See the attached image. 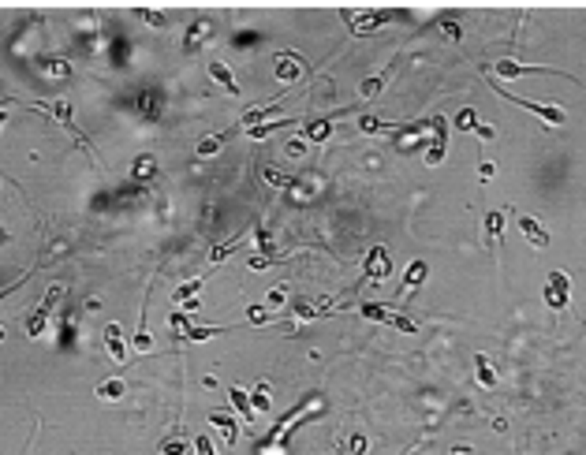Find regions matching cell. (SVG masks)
I'll list each match as a JSON object with an SVG mask.
<instances>
[{"mask_svg": "<svg viewBox=\"0 0 586 455\" xmlns=\"http://www.w3.org/2000/svg\"><path fill=\"white\" fill-rule=\"evenodd\" d=\"M251 407H254V414H269V407H273V396H269V384L262 381L251 392Z\"/></svg>", "mask_w": 586, "mask_h": 455, "instance_id": "25", "label": "cell"}, {"mask_svg": "<svg viewBox=\"0 0 586 455\" xmlns=\"http://www.w3.org/2000/svg\"><path fill=\"white\" fill-rule=\"evenodd\" d=\"M209 75L217 78V83L228 90V93H239V78H236V71L228 68V63H221V60H209Z\"/></svg>", "mask_w": 586, "mask_h": 455, "instance_id": "16", "label": "cell"}, {"mask_svg": "<svg viewBox=\"0 0 586 455\" xmlns=\"http://www.w3.org/2000/svg\"><path fill=\"white\" fill-rule=\"evenodd\" d=\"M504 101H512V105H519V108H527V112H534V116H542L545 123H552V127H564V120H567V112L560 108V105H538V101H527V97H515V93H508L504 86H493Z\"/></svg>", "mask_w": 586, "mask_h": 455, "instance_id": "3", "label": "cell"}, {"mask_svg": "<svg viewBox=\"0 0 586 455\" xmlns=\"http://www.w3.org/2000/svg\"><path fill=\"white\" fill-rule=\"evenodd\" d=\"M142 15H146V23H153L157 30H165V26H168V15H165V11H153V8H146Z\"/></svg>", "mask_w": 586, "mask_h": 455, "instance_id": "33", "label": "cell"}, {"mask_svg": "<svg viewBox=\"0 0 586 455\" xmlns=\"http://www.w3.org/2000/svg\"><path fill=\"white\" fill-rule=\"evenodd\" d=\"M441 30H445V34H448V38H460V26H455V23H445Z\"/></svg>", "mask_w": 586, "mask_h": 455, "instance_id": "42", "label": "cell"}, {"mask_svg": "<svg viewBox=\"0 0 586 455\" xmlns=\"http://www.w3.org/2000/svg\"><path fill=\"white\" fill-rule=\"evenodd\" d=\"M284 299H288V287H284V284H281V287H273L269 295H266V302H269V306H281Z\"/></svg>", "mask_w": 586, "mask_h": 455, "instance_id": "36", "label": "cell"}, {"mask_svg": "<svg viewBox=\"0 0 586 455\" xmlns=\"http://www.w3.org/2000/svg\"><path fill=\"white\" fill-rule=\"evenodd\" d=\"M448 455H475V448H467V444H455Z\"/></svg>", "mask_w": 586, "mask_h": 455, "instance_id": "41", "label": "cell"}, {"mask_svg": "<svg viewBox=\"0 0 586 455\" xmlns=\"http://www.w3.org/2000/svg\"><path fill=\"white\" fill-rule=\"evenodd\" d=\"M8 123V112H0V127H4Z\"/></svg>", "mask_w": 586, "mask_h": 455, "instance_id": "43", "label": "cell"}, {"mask_svg": "<svg viewBox=\"0 0 586 455\" xmlns=\"http://www.w3.org/2000/svg\"><path fill=\"white\" fill-rule=\"evenodd\" d=\"M359 127L366 135H385V131H400L403 123H388V120H378V116H359Z\"/></svg>", "mask_w": 586, "mask_h": 455, "instance_id": "23", "label": "cell"}, {"mask_svg": "<svg viewBox=\"0 0 586 455\" xmlns=\"http://www.w3.org/2000/svg\"><path fill=\"white\" fill-rule=\"evenodd\" d=\"M396 15H400V11H363V15H351V11H344V19L351 23L355 34H370V30H378L381 23L396 19Z\"/></svg>", "mask_w": 586, "mask_h": 455, "instance_id": "10", "label": "cell"}, {"mask_svg": "<svg viewBox=\"0 0 586 455\" xmlns=\"http://www.w3.org/2000/svg\"><path fill=\"white\" fill-rule=\"evenodd\" d=\"M288 153H291V157H303V153H306V142H303V138H291V142H288Z\"/></svg>", "mask_w": 586, "mask_h": 455, "instance_id": "38", "label": "cell"}, {"mask_svg": "<svg viewBox=\"0 0 586 455\" xmlns=\"http://www.w3.org/2000/svg\"><path fill=\"white\" fill-rule=\"evenodd\" d=\"M475 369H478V384L482 388H493L497 384V373L490 366V354H475Z\"/></svg>", "mask_w": 586, "mask_h": 455, "instance_id": "24", "label": "cell"}, {"mask_svg": "<svg viewBox=\"0 0 586 455\" xmlns=\"http://www.w3.org/2000/svg\"><path fill=\"white\" fill-rule=\"evenodd\" d=\"M64 291H68L64 284H53V287L45 291V299L38 302V310L26 317V336H34V339H38V336L49 329V317H53V310H56V302H60V295H64Z\"/></svg>", "mask_w": 586, "mask_h": 455, "instance_id": "1", "label": "cell"}, {"mask_svg": "<svg viewBox=\"0 0 586 455\" xmlns=\"http://www.w3.org/2000/svg\"><path fill=\"white\" fill-rule=\"evenodd\" d=\"M236 131H224V135H209V138H202L198 142V157H213V153H221V145H224V138H232Z\"/></svg>", "mask_w": 586, "mask_h": 455, "instance_id": "26", "label": "cell"}, {"mask_svg": "<svg viewBox=\"0 0 586 455\" xmlns=\"http://www.w3.org/2000/svg\"><path fill=\"white\" fill-rule=\"evenodd\" d=\"M475 135L490 142V138H493V127H490V123H478V127H475Z\"/></svg>", "mask_w": 586, "mask_h": 455, "instance_id": "40", "label": "cell"}, {"mask_svg": "<svg viewBox=\"0 0 586 455\" xmlns=\"http://www.w3.org/2000/svg\"><path fill=\"white\" fill-rule=\"evenodd\" d=\"M221 332H228V324H187V329H183L187 339H213Z\"/></svg>", "mask_w": 586, "mask_h": 455, "instance_id": "21", "label": "cell"}, {"mask_svg": "<svg viewBox=\"0 0 586 455\" xmlns=\"http://www.w3.org/2000/svg\"><path fill=\"white\" fill-rule=\"evenodd\" d=\"M329 135H333V123H329V120H314V123H306V138L321 142V138H329Z\"/></svg>", "mask_w": 586, "mask_h": 455, "instance_id": "30", "label": "cell"}, {"mask_svg": "<svg viewBox=\"0 0 586 455\" xmlns=\"http://www.w3.org/2000/svg\"><path fill=\"white\" fill-rule=\"evenodd\" d=\"M191 448H194V441L187 444V436H183L180 429H176V433H168L165 441H161V455H187Z\"/></svg>", "mask_w": 586, "mask_h": 455, "instance_id": "20", "label": "cell"}, {"mask_svg": "<svg viewBox=\"0 0 586 455\" xmlns=\"http://www.w3.org/2000/svg\"><path fill=\"white\" fill-rule=\"evenodd\" d=\"M105 351H108V359H116V362H123L127 354H131V351H127V339H123V329L116 321L105 324Z\"/></svg>", "mask_w": 586, "mask_h": 455, "instance_id": "12", "label": "cell"}, {"mask_svg": "<svg viewBox=\"0 0 586 455\" xmlns=\"http://www.w3.org/2000/svg\"><path fill=\"white\" fill-rule=\"evenodd\" d=\"M247 317H251L254 324H269V321H273V314H269V310H262V306H251Z\"/></svg>", "mask_w": 586, "mask_h": 455, "instance_id": "34", "label": "cell"}, {"mask_svg": "<svg viewBox=\"0 0 586 455\" xmlns=\"http://www.w3.org/2000/svg\"><path fill=\"white\" fill-rule=\"evenodd\" d=\"M123 392H127V384L123 381H101L97 384V399H105V403H116V399H123Z\"/></svg>", "mask_w": 586, "mask_h": 455, "instance_id": "22", "label": "cell"}, {"mask_svg": "<svg viewBox=\"0 0 586 455\" xmlns=\"http://www.w3.org/2000/svg\"><path fill=\"white\" fill-rule=\"evenodd\" d=\"M153 175H157V157H153V153L135 157V165H131V180H135V183H150Z\"/></svg>", "mask_w": 586, "mask_h": 455, "instance_id": "15", "label": "cell"}, {"mask_svg": "<svg viewBox=\"0 0 586 455\" xmlns=\"http://www.w3.org/2000/svg\"><path fill=\"white\" fill-rule=\"evenodd\" d=\"M348 444H351V451H355V455H363V451H366V436H351Z\"/></svg>", "mask_w": 586, "mask_h": 455, "instance_id": "39", "label": "cell"}, {"mask_svg": "<svg viewBox=\"0 0 586 455\" xmlns=\"http://www.w3.org/2000/svg\"><path fill=\"white\" fill-rule=\"evenodd\" d=\"M266 180H269V183H276V187H295V180H288V175H281L276 168H266Z\"/></svg>", "mask_w": 586, "mask_h": 455, "instance_id": "35", "label": "cell"}, {"mask_svg": "<svg viewBox=\"0 0 586 455\" xmlns=\"http://www.w3.org/2000/svg\"><path fill=\"white\" fill-rule=\"evenodd\" d=\"M385 83H388V71H385V75H373V78H366V83L359 86V93L366 97V101H373V97H378V93L385 90Z\"/></svg>", "mask_w": 586, "mask_h": 455, "instance_id": "29", "label": "cell"}, {"mask_svg": "<svg viewBox=\"0 0 586 455\" xmlns=\"http://www.w3.org/2000/svg\"><path fill=\"white\" fill-rule=\"evenodd\" d=\"M572 455H579V451H572Z\"/></svg>", "mask_w": 586, "mask_h": 455, "instance_id": "45", "label": "cell"}, {"mask_svg": "<svg viewBox=\"0 0 586 455\" xmlns=\"http://www.w3.org/2000/svg\"><path fill=\"white\" fill-rule=\"evenodd\" d=\"M34 63H38L41 71H49V75H68V71H71L64 60H49V56H34Z\"/></svg>", "mask_w": 586, "mask_h": 455, "instance_id": "31", "label": "cell"}, {"mask_svg": "<svg viewBox=\"0 0 586 455\" xmlns=\"http://www.w3.org/2000/svg\"><path fill=\"white\" fill-rule=\"evenodd\" d=\"M202 284H206L202 276H194V280H187V284H180V287H176V295H172V299H176V302H191V299H194V295H198V291H202Z\"/></svg>", "mask_w": 586, "mask_h": 455, "instance_id": "28", "label": "cell"}, {"mask_svg": "<svg viewBox=\"0 0 586 455\" xmlns=\"http://www.w3.org/2000/svg\"><path fill=\"white\" fill-rule=\"evenodd\" d=\"M545 306H549V310H557V314L572 306V280H567V272L552 269L545 276Z\"/></svg>", "mask_w": 586, "mask_h": 455, "instance_id": "2", "label": "cell"}, {"mask_svg": "<svg viewBox=\"0 0 586 455\" xmlns=\"http://www.w3.org/2000/svg\"><path fill=\"white\" fill-rule=\"evenodd\" d=\"M493 71L504 78V83H512V78H523V75H542V71H552V68H545V63H519V60H512V56H504V60H497V63H493Z\"/></svg>", "mask_w": 586, "mask_h": 455, "instance_id": "9", "label": "cell"}, {"mask_svg": "<svg viewBox=\"0 0 586 455\" xmlns=\"http://www.w3.org/2000/svg\"><path fill=\"white\" fill-rule=\"evenodd\" d=\"M500 239H504V213L493 209V213H485V242L500 254Z\"/></svg>", "mask_w": 586, "mask_h": 455, "instance_id": "13", "label": "cell"}, {"mask_svg": "<svg viewBox=\"0 0 586 455\" xmlns=\"http://www.w3.org/2000/svg\"><path fill=\"white\" fill-rule=\"evenodd\" d=\"M161 108H165V90H161V86H146L138 93V112L146 120H161Z\"/></svg>", "mask_w": 586, "mask_h": 455, "instance_id": "11", "label": "cell"}, {"mask_svg": "<svg viewBox=\"0 0 586 455\" xmlns=\"http://www.w3.org/2000/svg\"><path fill=\"white\" fill-rule=\"evenodd\" d=\"M515 224H519V232H523V239L530 242L534 250H545V247H549V232H545V224H542L538 217L515 213Z\"/></svg>", "mask_w": 586, "mask_h": 455, "instance_id": "8", "label": "cell"}, {"mask_svg": "<svg viewBox=\"0 0 586 455\" xmlns=\"http://www.w3.org/2000/svg\"><path fill=\"white\" fill-rule=\"evenodd\" d=\"M0 239H4V228H0Z\"/></svg>", "mask_w": 586, "mask_h": 455, "instance_id": "44", "label": "cell"}, {"mask_svg": "<svg viewBox=\"0 0 586 455\" xmlns=\"http://www.w3.org/2000/svg\"><path fill=\"white\" fill-rule=\"evenodd\" d=\"M478 175H482V180H493V175H497V165H493V160H482V165H478Z\"/></svg>", "mask_w": 586, "mask_h": 455, "instance_id": "37", "label": "cell"}, {"mask_svg": "<svg viewBox=\"0 0 586 455\" xmlns=\"http://www.w3.org/2000/svg\"><path fill=\"white\" fill-rule=\"evenodd\" d=\"M426 276H430V265H426V262H411V265H407V276H403L400 295H411V291H415L422 280H426Z\"/></svg>", "mask_w": 586, "mask_h": 455, "instance_id": "18", "label": "cell"}, {"mask_svg": "<svg viewBox=\"0 0 586 455\" xmlns=\"http://www.w3.org/2000/svg\"><path fill=\"white\" fill-rule=\"evenodd\" d=\"M430 145H426V153H422V160H426L430 168H437L445 160V153H448V123H445V116H430Z\"/></svg>", "mask_w": 586, "mask_h": 455, "instance_id": "5", "label": "cell"}, {"mask_svg": "<svg viewBox=\"0 0 586 455\" xmlns=\"http://www.w3.org/2000/svg\"><path fill=\"white\" fill-rule=\"evenodd\" d=\"M228 399H232V407H236V414H243V421H254L258 414H254V407H251V396L243 392V388H228Z\"/></svg>", "mask_w": 586, "mask_h": 455, "instance_id": "19", "label": "cell"}, {"mask_svg": "<svg viewBox=\"0 0 586 455\" xmlns=\"http://www.w3.org/2000/svg\"><path fill=\"white\" fill-rule=\"evenodd\" d=\"M393 276V257H388L385 247H373L366 254V262H363V280H373V284H381Z\"/></svg>", "mask_w": 586, "mask_h": 455, "instance_id": "6", "label": "cell"}, {"mask_svg": "<svg viewBox=\"0 0 586 455\" xmlns=\"http://www.w3.org/2000/svg\"><path fill=\"white\" fill-rule=\"evenodd\" d=\"M273 75L281 78L284 86H295L299 78H303V60L284 48V53H276V60H273Z\"/></svg>", "mask_w": 586, "mask_h": 455, "instance_id": "7", "label": "cell"}, {"mask_svg": "<svg viewBox=\"0 0 586 455\" xmlns=\"http://www.w3.org/2000/svg\"><path fill=\"white\" fill-rule=\"evenodd\" d=\"M359 314H363V317H370V321L393 324V329H400V332H418L415 317H407V314H396V310H388V306H381V302H363V306H359Z\"/></svg>", "mask_w": 586, "mask_h": 455, "instance_id": "4", "label": "cell"}, {"mask_svg": "<svg viewBox=\"0 0 586 455\" xmlns=\"http://www.w3.org/2000/svg\"><path fill=\"white\" fill-rule=\"evenodd\" d=\"M209 421L224 433V441L228 444H236V436H239V421H236V414H228V411H209Z\"/></svg>", "mask_w": 586, "mask_h": 455, "instance_id": "14", "label": "cell"}, {"mask_svg": "<svg viewBox=\"0 0 586 455\" xmlns=\"http://www.w3.org/2000/svg\"><path fill=\"white\" fill-rule=\"evenodd\" d=\"M131 347H135L138 354H146V351H150V347H153V336H150V332H146V321H142V329L135 332V339H131Z\"/></svg>", "mask_w": 586, "mask_h": 455, "instance_id": "32", "label": "cell"}, {"mask_svg": "<svg viewBox=\"0 0 586 455\" xmlns=\"http://www.w3.org/2000/svg\"><path fill=\"white\" fill-rule=\"evenodd\" d=\"M478 123H482V120H478V112H475V108H460V112H455V120H452L455 131H475Z\"/></svg>", "mask_w": 586, "mask_h": 455, "instance_id": "27", "label": "cell"}, {"mask_svg": "<svg viewBox=\"0 0 586 455\" xmlns=\"http://www.w3.org/2000/svg\"><path fill=\"white\" fill-rule=\"evenodd\" d=\"M209 38V23L206 19H198V23H191V30H187V41H183V53L187 56H194L202 48V41Z\"/></svg>", "mask_w": 586, "mask_h": 455, "instance_id": "17", "label": "cell"}]
</instances>
